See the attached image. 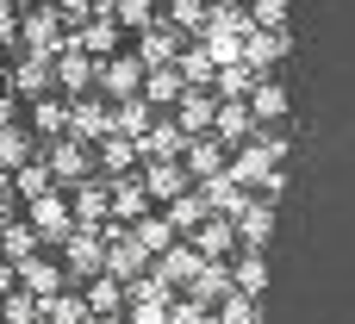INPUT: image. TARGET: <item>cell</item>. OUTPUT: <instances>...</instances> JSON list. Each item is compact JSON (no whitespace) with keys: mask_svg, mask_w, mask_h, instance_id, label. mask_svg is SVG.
<instances>
[{"mask_svg":"<svg viewBox=\"0 0 355 324\" xmlns=\"http://www.w3.org/2000/svg\"><path fill=\"white\" fill-rule=\"evenodd\" d=\"M31 231H37V237H56V244H62V237L75 231V212H69L56 194H37V200H31Z\"/></svg>","mask_w":355,"mask_h":324,"instance_id":"1","label":"cell"},{"mask_svg":"<svg viewBox=\"0 0 355 324\" xmlns=\"http://www.w3.org/2000/svg\"><path fill=\"white\" fill-rule=\"evenodd\" d=\"M100 256H106V237H87V231L62 237V268L69 275H100Z\"/></svg>","mask_w":355,"mask_h":324,"instance_id":"2","label":"cell"},{"mask_svg":"<svg viewBox=\"0 0 355 324\" xmlns=\"http://www.w3.org/2000/svg\"><path fill=\"white\" fill-rule=\"evenodd\" d=\"M193 256H200V262H225V256H237V231H231V219L200 225V231H193Z\"/></svg>","mask_w":355,"mask_h":324,"instance_id":"3","label":"cell"},{"mask_svg":"<svg viewBox=\"0 0 355 324\" xmlns=\"http://www.w3.org/2000/svg\"><path fill=\"white\" fill-rule=\"evenodd\" d=\"M181 94H187V81H181V69H175V62L150 69V81H144V100H150V106H175Z\"/></svg>","mask_w":355,"mask_h":324,"instance_id":"4","label":"cell"},{"mask_svg":"<svg viewBox=\"0 0 355 324\" xmlns=\"http://www.w3.org/2000/svg\"><path fill=\"white\" fill-rule=\"evenodd\" d=\"M94 318H112V312H125V287L112 281V275H94V287H87V300H81Z\"/></svg>","mask_w":355,"mask_h":324,"instance_id":"5","label":"cell"},{"mask_svg":"<svg viewBox=\"0 0 355 324\" xmlns=\"http://www.w3.org/2000/svg\"><path fill=\"white\" fill-rule=\"evenodd\" d=\"M175 56H181V31H144V50H137L144 69H162V62H175Z\"/></svg>","mask_w":355,"mask_h":324,"instance_id":"6","label":"cell"},{"mask_svg":"<svg viewBox=\"0 0 355 324\" xmlns=\"http://www.w3.org/2000/svg\"><path fill=\"white\" fill-rule=\"evenodd\" d=\"M175 106H181V131H206V125H212V112H218V106H212V94H200V87H187Z\"/></svg>","mask_w":355,"mask_h":324,"instance_id":"7","label":"cell"},{"mask_svg":"<svg viewBox=\"0 0 355 324\" xmlns=\"http://www.w3.org/2000/svg\"><path fill=\"white\" fill-rule=\"evenodd\" d=\"M100 81H106L112 94H131V87L144 81V62H137V56H112V62L100 69Z\"/></svg>","mask_w":355,"mask_h":324,"instance_id":"8","label":"cell"},{"mask_svg":"<svg viewBox=\"0 0 355 324\" xmlns=\"http://www.w3.org/2000/svg\"><path fill=\"white\" fill-rule=\"evenodd\" d=\"M150 100H119L112 106V131H125V137H137V131H150Z\"/></svg>","mask_w":355,"mask_h":324,"instance_id":"9","label":"cell"},{"mask_svg":"<svg viewBox=\"0 0 355 324\" xmlns=\"http://www.w3.org/2000/svg\"><path fill=\"white\" fill-rule=\"evenodd\" d=\"M144 150H150L156 162H168V156L187 150V131H181V125H156V131H144Z\"/></svg>","mask_w":355,"mask_h":324,"instance_id":"10","label":"cell"},{"mask_svg":"<svg viewBox=\"0 0 355 324\" xmlns=\"http://www.w3.org/2000/svg\"><path fill=\"white\" fill-rule=\"evenodd\" d=\"M193 275H200V256H193V250H168V256L156 262V281H162V287H175V281H193Z\"/></svg>","mask_w":355,"mask_h":324,"instance_id":"11","label":"cell"},{"mask_svg":"<svg viewBox=\"0 0 355 324\" xmlns=\"http://www.w3.org/2000/svg\"><path fill=\"white\" fill-rule=\"evenodd\" d=\"M181 156H187V175H200V181H212V169H225V144H187Z\"/></svg>","mask_w":355,"mask_h":324,"instance_id":"12","label":"cell"},{"mask_svg":"<svg viewBox=\"0 0 355 324\" xmlns=\"http://www.w3.org/2000/svg\"><path fill=\"white\" fill-rule=\"evenodd\" d=\"M181 187H187V169H181V156H168V162H156V169H150V194H156V200H162V194L175 200Z\"/></svg>","mask_w":355,"mask_h":324,"instance_id":"13","label":"cell"},{"mask_svg":"<svg viewBox=\"0 0 355 324\" xmlns=\"http://www.w3.org/2000/svg\"><path fill=\"white\" fill-rule=\"evenodd\" d=\"M0 256H6V262L37 256V231H31V225H6V231H0Z\"/></svg>","mask_w":355,"mask_h":324,"instance_id":"14","label":"cell"},{"mask_svg":"<svg viewBox=\"0 0 355 324\" xmlns=\"http://www.w3.org/2000/svg\"><path fill=\"white\" fill-rule=\"evenodd\" d=\"M175 69H181V81H187V87H200V81H212V69H218V62H212V50H181V56H175Z\"/></svg>","mask_w":355,"mask_h":324,"instance_id":"15","label":"cell"},{"mask_svg":"<svg viewBox=\"0 0 355 324\" xmlns=\"http://www.w3.org/2000/svg\"><path fill=\"white\" fill-rule=\"evenodd\" d=\"M250 112H256V119H281V112H287V94H281L275 81H256V87H250Z\"/></svg>","mask_w":355,"mask_h":324,"instance_id":"16","label":"cell"},{"mask_svg":"<svg viewBox=\"0 0 355 324\" xmlns=\"http://www.w3.org/2000/svg\"><path fill=\"white\" fill-rule=\"evenodd\" d=\"M69 125H75L81 137H94V131H106V125H112V112H106L100 100H81V106H69Z\"/></svg>","mask_w":355,"mask_h":324,"instance_id":"17","label":"cell"},{"mask_svg":"<svg viewBox=\"0 0 355 324\" xmlns=\"http://www.w3.org/2000/svg\"><path fill=\"white\" fill-rule=\"evenodd\" d=\"M50 169H56V175H81V169H87L81 137H56V144H50Z\"/></svg>","mask_w":355,"mask_h":324,"instance_id":"18","label":"cell"},{"mask_svg":"<svg viewBox=\"0 0 355 324\" xmlns=\"http://www.w3.org/2000/svg\"><path fill=\"white\" fill-rule=\"evenodd\" d=\"M25 156H31V131L0 125V169H25Z\"/></svg>","mask_w":355,"mask_h":324,"instance_id":"19","label":"cell"},{"mask_svg":"<svg viewBox=\"0 0 355 324\" xmlns=\"http://www.w3.org/2000/svg\"><path fill=\"white\" fill-rule=\"evenodd\" d=\"M87 75H94V69H87V56L69 44V56H56V81H62V87H87Z\"/></svg>","mask_w":355,"mask_h":324,"instance_id":"20","label":"cell"},{"mask_svg":"<svg viewBox=\"0 0 355 324\" xmlns=\"http://www.w3.org/2000/svg\"><path fill=\"white\" fill-rule=\"evenodd\" d=\"M31 125H37V131H62V125H69V112H62V100H50V94H37V100H31Z\"/></svg>","mask_w":355,"mask_h":324,"instance_id":"21","label":"cell"},{"mask_svg":"<svg viewBox=\"0 0 355 324\" xmlns=\"http://www.w3.org/2000/svg\"><path fill=\"white\" fill-rule=\"evenodd\" d=\"M200 200H206L212 212H243V194H237L231 181H206V187H200Z\"/></svg>","mask_w":355,"mask_h":324,"instance_id":"22","label":"cell"},{"mask_svg":"<svg viewBox=\"0 0 355 324\" xmlns=\"http://www.w3.org/2000/svg\"><path fill=\"white\" fill-rule=\"evenodd\" d=\"M137 244L156 256V250H168V244H175V225H168V219H144V225H137Z\"/></svg>","mask_w":355,"mask_h":324,"instance_id":"23","label":"cell"},{"mask_svg":"<svg viewBox=\"0 0 355 324\" xmlns=\"http://www.w3.org/2000/svg\"><path fill=\"white\" fill-rule=\"evenodd\" d=\"M100 150H106V156H100V162H106V169H131V156H137V144H131V137H125V131H112V137H106V144H100Z\"/></svg>","mask_w":355,"mask_h":324,"instance_id":"24","label":"cell"},{"mask_svg":"<svg viewBox=\"0 0 355 324\" xmlns=\"http://www.w3.org/2000/svg\"><path fill=\"white\" fill-rule=\"evenodd\" d=\"M106 19H112V25H150V0H112Z\"/></svg>","mask_w":355,"mask_h":324,"instance_id":"25","label":"cell"},{"mask_svg":"<svg viewBox=\"0 0 355 324\" xmlns=\"http://www.w3.org/2000/svg\"><path fill=\"white\" fill-rule=\"evenodd\" d=\"M0 318H6V324H37V300H31V293H6Z\"/></svg>","mask_w":355,"mask_h":324,"instance_id":"26","label":"cell"},{"mask_svg":"<svg viewBox=\"0 0 355 324\" xmlns=\"http://www.w3.org/2000/svg\"><path fill=\"white\" fill-rule=\"evenodd\" d=\"M44 75H50V69H44V56H31V62H19V69H12V81H19V87H25L31 100L44 94Z\"/></svg>","mask_w":355,"mask_h":324,"instance_id":"27","label":"cell"},{"mask_svg":"<svg viewBox=\"0 0 355 324\" xmlns=\"http://www.w3.org/2000/svg\"><path fill=\"white\" fill-rule=\"evenodd\" d=\"M212 125H218L225 137H243V131H250V112H243V106L231 100V106H218V112H212Z\"/></svg>","mask_w":355,"mask_h":324,"instance_id":"28","label":"cell"},{"mask_svg":"<svg viewBox=\"0 0 355 324\" xmlns=\"http://www.w3.org/2000/svg\"><path fill=\"white\" fill-rule=\"evenodd\" d=\"M200 212H206V200H200V194H187V200H175V206H168V225L193 231V225H200Z\"/></svg>","mask_w":355,"mask_h":324,"instance_id":"29","label":"cell"},{"mask_svg":"<svg viewBox=\"0 0 355 324\" xmlns=\"http://www.w3.org/2000/svg\"><path fill=\"white\" fill-rule=\"evenodd\" d=\"M237 256H243V262H237V293H256V287H262V256H256V250H237Z\"/></svg>","mask_w":355,"mask_h":324,"instance_id":"30","label":"cell"},{"mask_svg":"<svg viewBox=\"0 0 355 324\" xmlns=\"http://www.w3.org/2000/svg\"><path fill=\"white\" fill-rule=\"evenodd\" d=\"M50 324H87V306L62 293V300H50Z\"/></svg>","mask_w":355,"mask_h":324,"instance_id":"31","label":"cell"},{"mask_svg":"<svg viewBox=\"0 0 355 324\" xmlns=\"http://www.w3.org/2000/svg\"><path fill=\"white\" fill-rule=\"evenodd\" d=\"M112 212H119V219H137V212H144V187H119V194H112Z\"/></svg>","mask_w":355,"mask_h":324,"instance_id":"32","label":"cell"},{"mask_svg":"<svg viewBox=\"0 0 355 324\" xmlns=\"http://www.w3.org/2000/svg\"><path fill=\"white\" fill-rule=\"evenodd\" d=\"M19 268H25V281H31V287H44V293L56 287V268H50V262H37V256H25Z\"/></svg>","mask_w":355,"mask_h":324,"instance_id":"33","label":"cell"},{"mask_svg":"<svg viewBox=\"0 0 355 324\" xmlns=\"http://www.w3.org/2000/svg\"><path fill=\"white\" fill-rule=\"evenodd\" d=\"M250 318H256L250 293H225V324H250Z\"/></svg>","mask_w":355,"mask_h":324,"instance_id":"34","label":"cell"},{"mask_svg":"<svg viewBox=\"0 0 355 324\" xmlns=\"http://www.w3.org/2000/svg\"><path fill=\"white\" fill-rule=\"evenodd\" d=\"M75 212H81V219L94 225V219L106 212V194H100V187H87V194H75Z\"/></svg>","mask_w":355,"mask_h":324,"instance_id":"35","label":"cell"},{"mask_svg":"<svg viewBox=\"0 0 355 324\" xmlns=\"http://www.w3.org/2000/svg\"><path fill=\"white\" fill-rule=\"evenodd\" d=\"M168 12H175V25H200V19H206V12H200V0H175Z\"/></svg>","mask_w":355,"mask_h":324,"instance_id":"36","label":"cell"},{"mask_svg":"<svg viewBox=\"0 0 355 324\" xmlns=\"http://www.w3.org/2000/svg\"><path fill=\"white\" fill-rule=\"evenodd\" d=\"M56 12L62 19H87V0H56Z\"/></svg>","mask_w":355,"mask_h":324,"instance_id":"37","label":"cell"},{"mask_svg":"<svg viewBox=\"0 0 355 324\" xmlns=\"http://www.w3.org/2000/svg\"><path fill=\"white\" fill-rule=\"evenodd\" d=\"M0 219H6V194H0Z\"/></svg>","mask_w":355,"mask_h":324,"instance_id":"38","label":"cell"}]
</instances>
